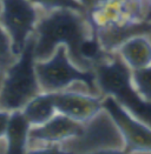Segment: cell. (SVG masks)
Returning a JSON list of instances; mask_svg holds the SVG:
<instances>
[{
  "instance_id": "ba28073f",
  "label": "cell",
  "mask_w": 151,
  "mask_h": 154,
  "mask_svg": "<svg viewBox=\"0 0 151 154\" xmlns=\"http://www.w3.org/2000/svg\"><path fill=\"white\" fill-rule=\"evenodd\" d=\"M103 108L112 116L124 138V152H151V127L133 118L110 95H104Z\"/></svg>"
},
{
  "instance_id": "9c48e42d",
  "label": "cell",
  "mask_w": 151,
  "mask_h": 154,
  "mask_svg": "<svg viewBox=\"0 0 151 154\" xmlns=\"http://www.w3.org/2000/svg\"><path fill=\"white\" fill-rule=\"evenodd\" d=\"M57 113L78 122H85L103 108L104 95H93L83 91L66 90L53 92Z\"/></svg>"
},
{
  "instance_id": "3957f363",
  "label": "cell",
  "mask_w": 151,
  "mask_h": 154,
  "mask_svg": "<svg viewBox=\"0 0 151 154\" xmlns=\"http://www.w3.org/2000/svg\"><path fill=\"white\" fill-rule=\"evenodd\" d=\"M34 68L41 92L76 90L103 95L96 84L93 69L85 71L77 67L70 60L64 45L57 46L49 59L36 60Z\"/></svg>"
},
{
  "instance_id": "ac0fdd59",
  "label": "cell",
  "mask_w": 151,
  "mask_h": 154,
  "mask_svg": "<svg viewBox=\"0 0 151 154\" xmlns=\"http://www.w3.org/2000/svg\"><path fill=\"white\" fill-rule=\"evenodd\" d=\"M149 6H150V11H151V0H149Z\"/></svg>"
},
{
  "instance_id": "8992f818",
  "label": "cell",
  "mask_w": 151,
  "mask_h": 154,
  "mask_svg": "<svg viewBox=\"0 0 151 154\" xmlns=\"http://www.w3.org/2000/svg\"><path fill=\"white\" fill-rule=\"evenodd\" d=\"M0 25L11 40L13 53L18 57L34 33L40 10L28 0H0Z\"/></svg>"
},
{
  "instance_id": "5bb4252c",
  "label": "cell",
  "mask_w": 151,
  "mask_h": 154,
  "mask_svg": "<svg viewBox=\"0 0 151 154\" xmlns=\"http://www.w3.org/2000/svg\"><path fill=\"white\" fill-rule=\"evenodd\" d=\"M77 1L82 5L85 13L88 14V13L92 12L93 10L98 8L99 6H101L106 0H77Z\"/></svg>"
},
{
  "instance_id": "9a60e30c",
  "label": "cell",
  "mask_w": 151,
  "mask_h": 154,
  "mask_svg": "<svg viewBox=\"0 0 151 154\" xmlns=\"http://www.w3.org/2000/svg\"><path fill=\"white\" fill-rule=\"evenodd\" d=\"M8 116H10V112L0 109V140L5 137V131H6V126H7Z\"/></svg>"
},
{
  "instance_id": "4fadbf2b",
  "label": "cell",
  "mask_w": 151,
  "mask_h": 154,
  "mask_svg": "<svg viewBox=\"0 0 151 154\" xmlns=\"http://www.w3.org/2000/svg\"><path fill=\"white\" fill-rule=\"evenodd\" d=\"M28 1L44 12L66 8V10H73V11L85 13L84 8L77 0H28Z\"/></svg>"
},
{
  "instance_id": "52a82bcc",
  "label": "cell",
  "mask_w": 151,
  "mask_h": 154,
  "mask_svg": "<svg viewBox=\"0 0 151 154\" xmlns=\"http://www.w3.org/2000/svg\"><path fill=\"white\" fill-rule=\"evenodd\" d=\"M82 126L83 122L56 113L46 122L31 127L27 152H60V145L79 134Z\"/></svg>"
},
{
  "instance_id": "6da1fadb",
  "label": "cell",
  "mask_w": 151,
  "mask_h": 154,
  "mask_svg": "<svg viewBox=\"0 0 151 154\" xmlns=\"http://www.w3.org/2000/svg\"><path fill=\"white\" fill-rule=\"evenodd\" d=\"M59 45L66 47L70 60L85 71H92L110 53L101 47L86 13L66 8L40 11L34 28L36 60L49 59Z\"/></svg>"
},
{
  "instance_id": "2e32d148",
  "label": "cell",
  "mask_w": 151,
  "mask_h": 154,
  "mask_svg": "<svg viewBox=\"0 0 151 154\" xmlns=\"http://www.w3.org/2000/svg\"><path fill=\"white\" fill-rule=\"evenodd\" d=\"M0 8H1V2H0ZM7 40H10V38H8L7 33L4 31V28H2V27H1V25H0V42L7 41ZM10 41H11V40H10Z\"/></svg>"
},
{
  "instance_id": "5b68a950",
  "label": "cell",
  "mask_w": 151,
  "mask_h": 154,
  "mask_svg": "<svg viewBox=\"0 0 151 154\" xmlns=\"http://www.w3.org/2000/svg\"><path fill=\"white\" fill-rule=\"evenodd\" d=\"M124 138L112 116L104 108L83 122L76 137L60 145V152L71 153H110L124 152Z\"/></svg>"
},
{
  "instance_id": "30bf717a",
  "label": "cell",
  "mask_w": 151,
  "mask_h": 154,
  "mask_svg": "<svg viewBox=\"0 0 151 154\" xmlns=\"http://www.w3.org/2000/svg\"><path fill=\"white\" fill-rule=\"evenodd\" d=\"M31 124L26 119L21 109L10 112L7 126L5 131V141L7 146V153L20 154L27 152L28 133Z\"/></svg>"
},
{
  "instance_id": "277c9868",
  "label": "cell",
  "mask_w": 151,
  "mask_h": 154,
  "mask_svg": "<svg viewBox=\"0 0 151 154\" xmlns=\"http://www.w3.org/2000/svg\"><path fill=\"white\" fill-rule=\"evenodd\" d=\"M34 33L27 40L24 50L6 71L0 85V109L13 112L41 93L36 73Z\"/></svg>"
},
{
  "instance_id": "e0dca14e",
  "label": "cell",
  "mask_w": 151,
  "mask_h": 154,
  "mask_svg": "<svg viewBox=\"0 0 151 154\" xmlns=\"http://www.w3.org/2000/svg\"><path fill=\"white\" fill-rule=\"evenodd\" d=\"M146 19H149V20H151V11L149 12V14H148V17H146Z\"/></svg>"
},
{
  "instance_id": "7c38bea8",
  "label": "cell",
  "mask_w": 151,
  "mask_h": 154,
  "mask_svg": "<svg viewBox=\"0 0 151 154\" xmlns=\"http://www.w3.org/2000/svg\"><path fill=\"white\" fill-rule=\"evenodd\" d=\"M131 81L138 94L146 101H151V65L131 69Z\"/></svg>"
},
{
  "instance_id": "8fae6325",
  "label": "cell",
  "mask_w": 151,
  "mask_h": 154,
  "mask_svg": "<svg viewBox=\"0 0 151 154\" xmlns=\"http://www.w3.org/2000/svg\"><path fill=\"white\" fill-rule=\"evenodd\" d=\"M21 111L31 126H38L46 122L57 113L53 92L39 93L26 103Z\"/></svg>"
},
{
  "instance_id": "7a4b0ae2",
  "label": "cell",
  "mask_w": 151,
  "mask_h": 154,
  "mask_svg": "<svg viewBox=\"0 0 151 154\" xmlns=\"http://www.w3.org/2000/svg\"><path fill=\"white\" fill-rule=\"evenodd\" d=\"M96 84L103 95H110L126 112L151 127V101L144 100L131 81V68L117 52H110L93 66Z\"/></svg>"
}]
</instances>
